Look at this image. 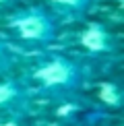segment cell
I'll return each mask as SVG.
<instances>
[{
  "label": "cell",
  "instance_id": "obj_1",
  "mask_svg": "<svg viewBox=\"0 0 124 126\" xmlns=\"http://www.w3.org/2000/svg\"><path fill=\"white\" fill-rule=\"evenodd\" d=\"M33 81L46 95L66 99L83 85V70L75 60L52 56L33 68Z\"/></svg>",
  "mask_w": 124,
  "mask_h": 126
},
{
  "label": "cell",
  "instance_id": "obj_2",
  "mask_svg": "<svg viewBox=\"0 0 124 126\" xmlns=\"http://www.w3.org/2000/svg\"><path fill=\"white\" fill-rule=\"evenodd\" d=\"M10 27L27 44H48L54 37V21L48 17V13L37 8L15 15L10 19Z\"/></svg>",
  "mask_w": 124,
  "mask_h": 126
},
{
  "label": "cell",
  "instance_id": "obj_3",
  "mask_svg": "<svg viewBox=\"0 0 124 126\" xmlns=\"http://www.w3.org/2000/svg\"><path fill=\"white\" fill-rule=\"evenodd\" d=\"M29 110V91L15 79L0 81V116H25Z\"/></svg>",
  "mask_w": 124,
  "mask_h": 126
},
{
  "label": "cell",
  "instance_id": "obj_4",
  "mask_svg": "<svg viewBox=\"0 0 124 126\" xmlns=\"http://www.w3.org/2000/svg\"><path fill=\"white\" fill-rule=\"evenodd\" d=\"M79 44L85 48L89 54H106L112 50V35L103 25L91 23L81 31Z\"/></svg>",
  "mask_w": 124,
  "mask_h": 126
},
{
  "label": "cell",
  "instance_id": "obj_5",
  "mask_svg": "<svg viewBox=\"0 0 124 126\" xmlns=\"http://www.w3.org/2000/svg\"><path fill=\"white\" fill-rule=\"evenodd\" d=\"M97 99L108 108H114L118 110L124 101V95H122V89L116 85V83H101L99 89H97Z\"/></svg>",
  "mask_w": 124,
  "mask_h": 126
},
{
  "label": "cell",
  "instance_id": "obj_6",
  "mask_svg": "<svg viewBox=\"0 0 124 126\" xmlns=\"http://www.w3.org/2000/svg\"><path fill=\"white\" fill-rule=\"evenodd\" d=\"M56 6H60L62 10H68V13H83L89 4V0H52Z\"/></svg>",
  "mask_w": 124,
  "mask_h": 126
},
{
  "label": "cell",
  "instance_id": "obj_7",
  "mask_svg": "<svg viewBox=\"0 0 124 126\" xmlns=\"http://www.w3.org/2000/svg\"><path fill=\"white\" fill-rule=\"evenodd\" d=\"M8 66H10V52H8L6 46L0 41V72H4Z\"/></svg>",
  "mask_w": 124,
  "mask_h": 126
},
{
  "label": "cell",
  "instance_id": "obj_8",
  "mask_svg": "<svg viewBox=\"0 0 124 126\" xmlns=\"http://www.w3.org/2000/svg\"><path fill=\"white\" fill-rule=\"evenodd\" d=\"M0 126H25L23 116H0Z\"/></svg>",
  "mask_w": 124,
  "mask_h": 126
},
{
  "label": "cell",
  "instance_id": "obj_9",
  "mask_svg": "<svg viewBox=\"0 0 124 126\" xmlns=\"http://www.w3.org/2000/svg\"><path fill=\"white\" fill-rule=\"evenodd\" d=\"M8 2H13V0H0V6H2V4H8Z\"/></svg>",
  "mask_w": 124,
  "mask_h": 126
},
{
  "label": "cell",
  "instance_id": "obj_10",
  "mask_svg": "<svg viewBox=\"0 0 124 126\" xmlns=\"http://www.w3.org/2000/svg\"><path fill=\"white\" fill-rule=\"evenodd\" d=\"M62 126H81V124H62Z\"/></svg>",
  "mask_w": 124,
  "mask_h": 126
}]
</instances>
